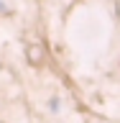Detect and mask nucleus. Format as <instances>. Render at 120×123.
I'll list each match as a JSON object with an SVG mask.
<instances>
[{"label":"nucleus","instance_id":"1","mask_svg":"<svg viewBox=\"0 0 120 123\" xmlns=\"http://www.w3.org/2000/svg\"><path fill=\"white\" fill-rule=\"evenodd\" d=\"M26 62H28L31 67H41L46 62V49H44L41 41H31L26 46Z\"/></svg>","mask_w":120,"mask_h":123}]
</instances>
